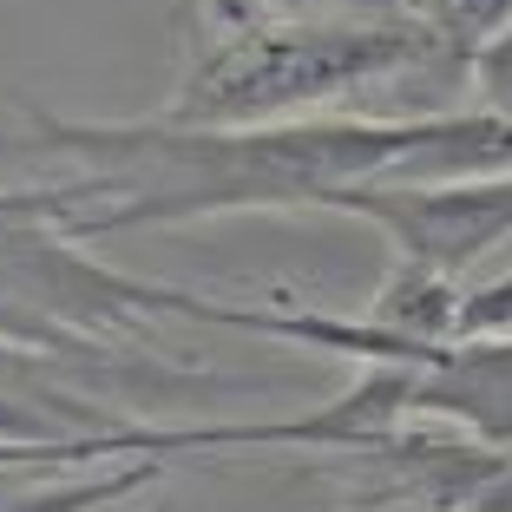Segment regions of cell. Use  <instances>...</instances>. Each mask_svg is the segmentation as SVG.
<instances>
[{
    "instance_id": "cell-5",
    "label": "cell",
    "mask_w": 512,
    "mask_h": 512,
    "mask_svg": "<svg viewBox=\"0 0 512 512\" xmlns=\"http://www.w3.org/2000/svg\"><path fill=\"white\" fill-rule=\"evenodd\" d=\"M132 427L145 421H125L119 407L66 388L53 362L0 342V447H106Z\"/></svg>"
},
{
    "instance_id": "cell-7",
    "label": "cell",
    "mask_w": 512,
    "mask_h": 512,
    "mask_svg": "<svg viewBox=\"0 0 512 512\" xmlns=\"http://www.w3.org/2000/svg\"><path fill=\"white\" fill-rule=\"evenodd\" d=\"M467 106L493 112V119H512V27L493 33L467 60Z\"/></svg>"
},
{
    "instance_id": "cell-3",
    "label": "cell",
    "mask_w": 512,
    "mask_h": 512,
    "mask_svg": "<svg viewBox=\"0 0 512 512\" xmlns=\"http://www.w3.org/2000/svg\"><path fill=\"white\" fill-rule=\"evenodd\" d=\"M342 217H362L388 237L394 263L434 270L447 283L493 256L512 237V171L506 178H467V184H375V191H342L329 204Z\"/></svg>"
},
{
    "instance_id": "cell-8",
    "label": "cell",
    "mask_w": 512,
    "mask_h": 512,
    "mask_svg": "<svg viewBox=\"0 0 512 512\" xmlns=\"http://www.w3.org/2000/svg\"><path fill=\"white\" fill-rule=\"evenodd\" d=\"M473 335H512V270L486 289H467V302H460V335H453V342H473Z\"/></svg>"
},
{
    "instance_id": "cell-4",
    "label": "cell",
    "mask_w": 512,
    "mask_h": 512,
    "mask_svg": "<svg viewBox=\"0 0 512 512\" xmlns=\"http://www.w3.org/2000/svg\"><path fill=\"white\" fill-rule=\"evenodd\" d=\"M388 362H407V427H447L512 453V335L401 348Z\"/></svg>"
},
{
    "instance_id": "cell-6",
    "label": "cell",
    "mask_w": 512,
    "mask_h": 512,
    "mask_svg": "<svg viewBox=\"0 0 512 512\" xmlns=\"http://www.w3.org/2000/svg\"><path fill=\"white\" fill-rule=\"evenodd\" d=\"M211 7V27H230V20H322L329 14H401L394 0H204Z\"/></svg>"
},
{
    "instance_id": "cell-2",
    "label": "cell",
    "mask_w": 512,
    "mask_h": 512,
    "mask_svg": "<svg viewBox=\"0 0 512 512\" xmlns=\"http://www.w3.org/2000/svg\"><path fill=\"white\" fill-rule=\"evenodd\" d=\"M453 60L407 14H322V20H230L178 79L158 112L178 132H263L322 112L342 92ZM460 79V73H453Z\"/></svg>"
},
{
    "instance_id": "cell-9",
    "label": "cell",
    "mask_w": 512,
    "mask_h": 512,
    "mask_svg": "<svg viewBox=\"0 0 512 512\" xmlns=\"http://www.w3.org/2000/svg\"><path fill=\"white\" fill-rule=\"evenodd\" d=\"M467 512H512V453L493 447V460H486V473H480V486H473Z\"/></svg>"
},
{
    "instance_id": "cell-1",
    "label": "cell",
    "mask_w": 512,
    "mask_h": 512,
    "mask_svg": "<svg viewBox=\"0 0 512 512\" xmlns=\"http://www.w3.org/2000/svg\"><path fill=\"white\" fill-rule=\"evenodd\" d=\"M33 145L79 158V178L46 184L79 243L237 211H329L342 191L375 184H467L512 171V119L473 106L407 119H296L263 132L33 119Z\"/></svg>"
}]
</instances>
